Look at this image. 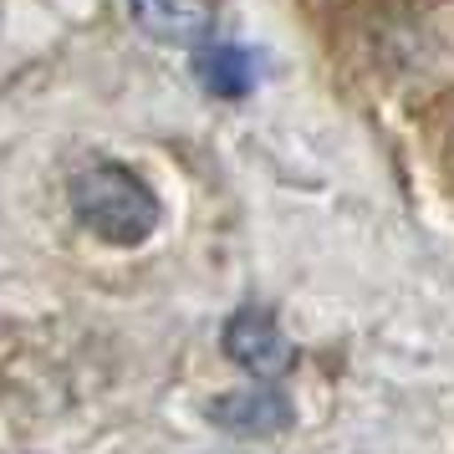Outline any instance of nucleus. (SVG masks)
<instances>
[{"label":"nucleus","instance_id":"obj_1","mask_svg":"<svg viewBox=\"0 0 454 454\" xmlns=\"http://www.w3.org/2000/svg\"><path fill=\"white\" fill-rule=\"evenodd\" d=\"M72 215L103 246H144L159 230L153 189L123 164H87L72 174Z\"/></svg>","mask_w":454,"mask_h":454},{"label":"nucleus","instance_id":"obj_2","mask_svg":"<svg viewBox=\"0 0 454 454\" xmlns=\"http://www.w3.org/2000/svg\"><path fill=\"white\" fill-rule=\"evenodd\" d=\"M225 357L250 378H281L291 368V337L266 307H240L225 322Z\"/></svg>","mask_w":454,"mask_h":454},{"label":"nucleus","instance_id":"obj_3","mask_svg":"<svg viewBox=\"0 0 454 454\" xmlns=\"http://www.w3.org/2000/svg\"><path fill=\"white\" fill-rule=\"evenodd\" d=\"M209 419H215V429L235 434V439H270V434H281L291 424V403L281 388L261 383V388H240L215 398Z\"/></svg>","mask_w":454,"mask_h":454},{"label":"nucleus","instance_id":"obj_4","mask_svg":"<svg viewBox=\"0 0 454 454\" xmlns=\"http://www.w3.org/2000/svg\"><path fill=\"white\" fill-rule=\"evenodd\" d=\"M194 77L205 92L215 98H250L255 82H261V62H255V51L250 46H235V42H200L194 46Z\"/></svg>","mask_w":454,"mask_h":454},{"label":"nucleus","instance_id":"obj_5","mask_svg":"<svg viewBox=\"0 0 454 454\" xmlns=\"http://www.w3.org/2000/svg\"><path fill=\"white\" fill-rule=\"evenodd\" d=\"M128 11L148 42L200 46L209 36V0H128Z\"/></svg>","mask_w":454,"mask_h":454}]
</instances>
